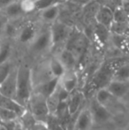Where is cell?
Returning a JSON list of instances; mask_svg holds the SVG:
<instances>
[{"instance_id": "6da1fadb", "label": "cell", "mask_w": 129, "mask_h": 130, "mask_svg": "<svg viewBox=\"0 0 129 130\" xmlns=\"http://www.w3.org/2000/svg\"><path fill=\"white\" fill-rule=\"evenodd\" d=\"M33 90V70L27 65L17 67V92L15 100L27 108Z\"/></svg>"}, {"instance_id": "7a4b0ae2", "label": "cell", "mask_w": 129, "mask_h": 130, "mask_svg": "<svg viewBox=\"0 0 129 130\" xmlns=\"http://www.w3.org/2000/svg\"><path fill=\"white\" fill-rule=\"evenodd\" d=\"M119 64L106 62L101 65V67L97 69L94 74L91 82L88 86L89 89L88 92H96L102 88H105L109 84V82L112 80L114 71Z\"/></svg>"}, {"instance_id": "3957f363", "label": "cell", "mask_w": 129, "mask_h": 130, "mask_svg": "<svg viewBox=\"0 0 129 130\" xmlns=\"http://www.w3.org/2000/svg\"><path fill=\"white\" fill-rule=\"evenodd\" d=\"M27 108L31 112L35 120L44 121L48 123L50 113L46 96L42 95L41 93L33 91Z\"/></svg>"}, {"instance_id": "277c9868", "label": "cell", "mask_w": 129, "mask_h": 130, "mask_svg": "<svg viewBox=\"0 0 129 130\" xmlns=\"http://www.w3.org/2000/svg\"><path fill=\"white\" fill-rule=\"evenodd\" d=\"M88 36L84 33L72 29L64 48H66L67 50L71 51L73 53L79 62L80 58L82 57V55L86 52V49L88 47Z\"/></svg>"}, {"instance_id": "5b68a950", "label": "cell", "mask_w": 129, "mask_h": 130, "mask_svg": "<svg viewBox=\"0 0 129 130\" xmlns=\"http://www.w3.org/2000/svg\"><path fill=\"white\" fill-rule=\"evenodd\" d=\"M94 121V126H102L109 123L112 120V111L103 104H100L96 99L95 96H92L88 104Z\"/></svg>"}, {"instance_id": "8992f818", "label": "cell", "mask_w": 129, "mask_h": 130, "mask_svg": "<svg viewBox=\"0 0 129 130\" xmlns=\"http://www.w3.org/2000/svg\"><path fill=\"white\" fill-rule=\"evenodd\" d=\"M72 27L66 23L61 21H54L50 27V37H51L52 49L59 45L65 44L67 39L72 31Z\"/></svg>"}, {"instance_id": "52a82bcc", "label": "cell", "mask_w": 129, "mask_h": 130, "mask_svg": "<svg viewBox=\"0 0 129 130\" xmlns=\"http://www.w3.org/2000/svg\"><path fill=\"white\" fill-rule=\"evenodd\" d=\"M30 47L34 53H44L52 49L51 37H50V27L46 31L39 32L34 41L30 43Z\"/></svg>"}, {"instance_id": "ba28073f", "label": "cell", "mask_w": 129, "mask_h": 130, "mask_svg": "<svg viewBox=\"0 0 129 130\" xmlns=\"http://www.w3.org/2000/svg\"><path fill=\"white\" fill-rule=\"evenodd\" d=\"M17 92V67H12L5 80L0 84V93L15 99Z\"/></svg>"}, {"instance_id": "9c48e42d", "label": "cell", "mask_w": 129, "mask_h": 130, "mask_svg": "<svg viewBox=\"0 0 129 130\" xmlns=\"http://www.w3.org/2000/svg\"><path fill=\"white\" fill-rule=\"evenodd\" d=\"M39 31L38 27L34 22H28L21 26L16 35L18 42L22 44H30L36 37Z\"/></svg>"}, {"instance_id": "30bf717a", "label": "cell", "mask_w": 129, "mask_h": 130, "mask_svg": "<svg viewBox=\"0 0 129 130\" xmlns=\"http://www.w3.org/2000/svg\"><path fill=\"white\" fill-rule=\"evenodd\" d=\"M93 127V118L88 105H86L79 111L72 130H91Z\"/></svg>"}, {"instance_id": "8fae6325", "label": "cell", "mask_w": 129, "mask_h": 130, "mask_svg": "<svg viewBox=\"0 0 129 130\" xmlns=\"http://www.w3.org/2000/svg\"><path fill=\"white\" fill-rule=\"evenodd\" d=\"M85 94L82 91L73 90L69 94V96L66 100V109L69 115H73L81 109V105L84 103Z\"/></svg>"}, {"instance_id": "7c38bea8", "label": "cell", "mask_w": 129, "mask_h": 130, "mask_svg": "<svg viewBox=\"0 0 129 130\" xmlns=\"http://www.w3.org/2000/svg\"><path fill=\"white\" fill-rule=\"evenodd\" d=\"M95 21L110 29L114 22L113 10L105 5H100L95 14Z\"/></svg>"}, {"instance_id": "4fadbf2b", "label": "cell", "mask_w": 129, "mask_h": 130, "mask_svg": "<svg viewBox=\"0 0 129 130\" xmlns=\"http://www.w3.org/2000/svg\"><path fill=\"white\" fill-rule=\"evenodd\" d=\"M59 84L68 93L75 90L79 84V76L75 69L65 71V74L59 78Z\"/></svg>"}, {"instance_id": "5bb4252c", "label": "cell", "mask_w": 129, "mask_h": 130, "mask_svg": "<svg viewBox=\"0 0 129 130\" xmlns=\"http://www.w3.org/2000/svg\"><path fill=\"white\" fill-rule=\"evenodd\" d=\"M105 88L115 98H117L118 99H121L129 93V82L112 80Z\"/></svg>"}, {"instance_id": "9a60e30c", "label": "cell", "mask_w": 129, "mask_h": 130, "mask_svg": "<svg viewBox=\"0 0 129 130\" xmlns=\"http://www.w3.org/2000/svg\"><path fill=\"white\" fill-rule=\"evenodd\" d=\"M59 84V79L51 77L48 80H44V82H41L38 85L34 86V90L35 92L41 93L42 95H43L44 96H46L47 98L56 90L57 87Z\"/></svg>"}, {"instance_id": "2e32d148", "label": "cell", "mask_w": 129, "mask_h": 130, "mask_svg": "<svg viewBox=\"0 0 129 130\" xmlns=\"http://www.w3.org/2000/svg\"><path fill=\"white\" fill-rule=\"evenodd\" d=\"M0 107L14 111V112L17 113L19 117H21L28 110V108L21 105L15 99H13L12 98H8L6 96H4L1 93H0Z\"/></svg>"}, {"instance_id": "e0dca14e", "label": "cell", "mask_w": 129, "mask_h": 130, "mask_svg": "<svg viewBox=\"0 0 129 130\" xmlns=\"http://www.w3.org/2000/svg\"><path fill=\"white\" fill-rule=\"evenodd\" d=\"M0 13L3 14L8 21H14V20L20 19L25 15L22 9H21L20 0H15L12 3H11Z\"/></svg>"}, {"instance_id": "ac0fdd59", "label": "cell", "mask_w": 129, "mask_h": 130, "mask_svg": "<svg viewBox=\"0 0 129 130\" xmlns=\"http://www.w3.org/2000/svg\"><path fill=\"white\" fill-rule=\"evenodd\" d=\"M96 99L99 102L100 104H103L106 106L109 110L110 111V108L113 107L115 105V103L118 101V98H115L106 88H102V89H98L95 92Z\"/></svg>"}, {"instance_id": "d6986e66", "label": "cell", "mask_w": 129, "mask_h": 130, "mask_svg": "<svg viewBox=\"0 0 129 130\" xmlns=\"http://www.w3.org/2000/svg\"><path fill=\"white\" fill-rule=\"evenodd\" d=\"M60 7L61 4H56L51 6L48 7V8L44 9L43 11H40V19L46 23H50L57 21L59 18V13H60Z\"/></svg>"}, {"instance_id": "ffe728a7", "label": "cell", "mask_w": 129, "mask_h": 130, "mask_svg": "<svg viewBox=\"0 0 129 130\" xmlns=\"http://www.w3.org/2000/svg\"><path fill=\"white\" fill-rule=\"evenodd\" d=\"M96 22V21H95ZM110 29L99 23H95L93 27V36L101 46H104L110 38Z\"/></svg>"}, {"instance_id": "44dd1931", "label": "cell", "mask_w": 129, "mask_h": 130, "mask_svg": "<svg viewBox=\"0 0 129 130\" xmlns=\"http://www.w3.org/2000/svg\"><path fill=\"white\" fill-rule=\"evenodd\" d=\"M58 58L60 59L62 64L64 65L66 70L71 69H75L76 66L78 64V59L74 54L71 51L67 50L66 48H63L60 52L58 55Z\"/></svg>"}, {"instance_id": "7402d4cb", "label": "cell", "mask_w": 129, "mask_h": 130, "mask_svg": "<svg viewBox=\"0 0 129 130\" xmlns=\"http://www.w3.org/2000/svg\"><path fill=\"white\" fill-rule=\"evenodd\" d=\"M47 67H48L49 72H50V75L52 77L59 78V79L66 71L65 67L62 64V62L60 61V59L58 58V56H53L50 58V60L48 62V65H47Z\"/></svg>"}, {"instance_id": "603a6c76", "label": "cell", "mask_w": 129, "mask_h": 130, "mask_svg": "<svg viewBox=\"0 0 129 130\" xmlns=\"http://www.w3.org/2000/svg\"><path fill=\"white\" fill-rule=\"evenodd\" d=\"M112 80L129 82V63L119 64L114 71Z\"/></svg>"}, {"instance_id": "cb8c5ba5", "label": "cell", "mask_w": 129, "mask_h": 130, "mask_svg": "<svg viewBox=\"0 0 129 130\" xmlns=\"http://www.w3.org/2000/svg\"><path fill=\"white\" fill-rule=\"evenodd\" d=\"M12 52V47L8 42L0 43V64L9 60Z\"/></svg>"}, {"instance_id": "d4e9b609", "label": "cell", "mask_w": 129, "mask_h": 130, "mask_svg": "<svg viewBox=\"0 0 129 130\" xmlns=\"http://www.w3.org/2000/svg\"><path fill=\"white\" fill-rule=\"evenodd\" d=\"M18 118H19V116L16 112L11 111V110L0 107V120L2 122L5 123V122L14 121Z\"/></svg>"}, {"instance_id": "484cf974", "label": "cell", "mask_w": 129, "mask_h": 130, "mask_svg": "<svg viewBox=\"0 0 129 130\" xmlns=\"http://www.w3.org/2000/svg\"><path fill=\"white\" fill-rule=\"evenodd\" d=\"M114 12V22L118 23H126L128 20V14L126 12L123 5L121 7H119L116 10L113 11Z\"/></svg>"}, {"instance_id": "4316f807", "label": "cell", "mask_w": 129, "mask_h": 130, "mask_svg": "<svg viewBox=\"0 0 129 130\" xmlns=\"http://www.w3.org/2000/svg\"><path fill=\"white\" fill-rule=\"evenodd\" d=\"M12 65L11 64V62L6 61L4 63L0 64V84L5 80V78L8 76V74H10V72L12 69Z\"/></svg>"}, {"instance_id": "83f0119b", "label": "cell", "mask_w": 129, "mask_h": 130, "mask_svg": "<svg viewBox=\"0 0 129 130\" xmlns=\"http://www.w3.org/2000/svg\"><path fill=\"white\" fill-rule=\"evenodd\" d=\"M56 4H60L58 0H36L34 2V5H35V11L40 12L44 9L48 8V7L51 6ZM62 5V4H61Z\"/></svg>"}, {"instance_id": "f1b7e54d", "label": "cell", "mask_w": 129, "mask_h": 130, "mask_svg": "<svg viewBox=\"0 0 129 130\" xmlns=\"http://www.w3.org/2000/svg\"><path fill=\"white\" fill-rule=\"evenodd\" d=\"M20 4H21V9H22L25 15L35 12L34 1H33V0H20Z\"/></svg>"}, {"instance_id": "f546056e", "label": "cell", "mask_w": 129, "mask_h": 130, "mask_svg": "<svg viewBox=\"0 0 129 130\" xmlns=\"http://www.w3.org/2000/svg\"><path fill=\"white\" fill-rule=\"evenodd\" d=\"M28 130H50V127L47 122L35 120Z\"/></svg>"}, {"instance_id": "4dcf8cb0", "label": "cell", "mask_w": 129, "mask_h": 130, "mask_svg": "<svg viewBox=\"0 0 129 130\" xmlns=\"http://www.w3.org/2000/svg\"><path fill=\"white\" fill-rule=\"evenodd\" d=\"M7 21H8V20H7L3 14L0 13V36L4 33L5 27V24H6Z\"/></svg>"}, {"instance_id": "1f68e13d", "label": "cell", "mask_w": 129, "mask_h": 130, "mask_svg": "<svg viewBox=\"0 0 129 130\" xmlns=\"http://www.w3.org/2000/svg\"><path fill=\"white\" fill-rule=\"evenodd\" d=\"M13 1H15V0H0V12H1L7 5H9Z\"/></svg>"}, {"instance_id": "d6a6232c", "label": "cell", "mask_w": 129, "mask_h": 130, "mask_svg": "<svg viewBox=\"0 0 129 130\" xmlns=\"http://www.w3.org/2000/svg\"><path fill=\"white\" fill-rule=\"evenodd\" d=\"M72 3L76 4V5H80V6H86L90 1L92 0H70Z\"/></svg>"}, {"instance_id": "836d02e7", "label": "cell", "mask_w": 129, "mask_h": 130, "mask_svg": "<svg viewBox=\"0 0 129 130\" xmlns=\"http://www.w3.org/2000/svg\"><path fill=\"white\" fill-rule=\"evenodd\" d=\"M58 1H59L60 4H63V3H65V2H67V1H70V0H58Z\"/></svg>"}, {"instance_id": "e575fe53", "label": "cell", "mask_w": 129, "mask_h": 130, "mask_svg": "<svg viewBox=\"0 0 129 130\" xmlns=\"http://www.w3.org/2000/svg\"><path fill=\"white\" fill-rule=\"evenodd\" d=\"M33 1H34V2H35V1H36V0H33Z\"/></svg>"}, {"instance_id": "d590c367", "label": "cell", "mask_w": 129, "mask_h": 130, "mask_svg": "<svg viewBox=\"0 0 129 130\" xmlns=\"http://www.w3.org/2000/svg\"><path fill=\"white\" fill-rule=\"evenodd\" d=\"M92 1H96V0H92Z\"/></svg>"}, {"instance_id": "8d00e7d4", "label": "cell", "mask_w": 129, "mask_h": 130, "mask_svg": "<svg viewBox=\"0 0 129 130\" xmlns=\"http://www.w3.org/2000/svg\"><path fill=\"white\" fill-rule=\"evenodd\" d=\"M27 130H28V129H27Z\"/></svg>"}, {"instance_id": "74e56055", "label": "cell", "mask_w": 129, "mask_h": 130, "mask_svg": "<svg viewBox=\"0 0 129 130\" xmlns=\"http://www.w3.org/2000/svg\"><path fill=\"white\" fill-rule=\"evenodd\" d=\"M0 43H1V42H0Z\"/></svg>"}]
</instances>
